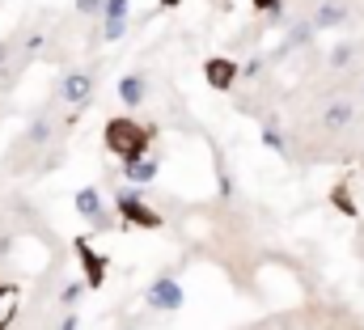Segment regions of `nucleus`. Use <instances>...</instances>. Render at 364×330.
<instances>
[{
  "mask_svg": "<svg viewBox=\"0 0 364 330\" xmlns=\"http://www.w3.org/2000/svg\"><path fill=\"white\" fill-rule=\"evenodd\" d=\"M153 136H157V127H144V123H136V119H127V115L110 119V123H106V132H102L106 153H110V157H119V165L144 157V153H149V144H153Z\"/></svg>",
  "mask_w": 364,
  "mask_h": 330,
  "instance_id": "1",
  "label": "nucleus"
},
{
  "mask_svg": "<svg viewBox=\"0 0 364 330\" xmlns=\"http://www.w3.org/2000/svg\"><path fill=\"white\" fill-rule=\"evenodd\" d=\"M114 212L127 220V225H136V229H161L166 220L140 199V191L136 186H123V191H114Z\"/></svg>",
  "mask_w": 364,
  "mask_h": 330,
  "instance_id": "2",
  "label": "nucleus"
},
{
  "mask_svg": "<svg viewBox=\"0 0 364 330\" xmlns=\"http://www.w3.org/2000/svg\"><path fill=\"white\" fill-rule=\"evenodd\" d=\"M144 305H149L153 314H178L182 305H186L182 280H174V275H157V280L149 284V292H144Z\"/></svg>",
  "mask_w": 364,
  "mask_h": 330,
  "instance_id": "3",
  "label": "nucleus"
},
{
  "mask_svg": "<svg viewBox=\"0 0 364 330\" xmlns=\"http://www.w3.org/2000/svg\"><path fill=\"white\" fill-rule=\"evenodd\" d=\"M77 258H81V271H85V288H102L106 271H110V258L102 250H93L90 238H77Z\"/></svg>",
  "mask_w": 364,
  "mask_h": 330,
  "instance_id": "4",
  "label": "nucleus"
},
{
  "mask_svg": "<svg viewBox=\"0 0 364 330\" xmlns=\"http://www.w3.org/2000/svg\"><path fill=\"white\" fill-rule=\"evenodd\" d=\"M127 9H132V0H102V38L106 43H119L123 34H127Z\"/></svg>",
  "mask_w": 364,
  "mask_h": 330,
  "instance_id": "5",
  "label": "nucleus"
},
{
  "mask_svg": "<svg viewBox=\"0 0 364 330\" xmlns=\"http://www.w3.org/2000/svg\"><path fill=\"white\" fill-rule=\"evenodd\" d=\"M90 93H93V73H68L60 81V102L73 106V110H81L90 102Z\"/></svg>",
  "mask_w": 364,
  "mask_h": 330,
  "instance_id": "6",
  "label": "nucleus"
},
{
  "mask_svg": "<svg viewBox=\"0 0 364 330\" xmlns=\"http://www.w3.org/2000/svg\"><path fill=\"white\" fill-rule=\"evenodd\" d=\"M309 21H314V30H335V26L352 21V4H348V0H322V4L309 13Z\"/></svg>",
  "mask_w": 364,
  "mask_h": 330,
  "instance_id": "7",
  "label": "nucleus"
},
{
  "mask_svg": "<svg viewBox=\"0 0 364 330\" xmlns=\"http://www.w3.org/2000/svg\"><path fill=\"white\" fill-rule=\"evenodd\" d=\"M203 77L212 89H220V93H229L233 85H237V64L229 60V55H212L208 64H203Z\"/></svg>",
  "mask_w": 364,
  "mask_h": 330,
  "instance_id": "8",
  "label": "nucleus"
},
{
  "mask_svg": "<svg viewBox=\"0 0 364 330\" xmlns=\"http://www.w3.org/2000/svg\"><path fill=\"white\" fill-rule=\"evenodd\" d=\"M314 34H318V30H314V21H309V17H296V21L288 26L284 43H279V47L272 51V60H284V55H292L296 47H309V38H314Z\"/></svg>",
  "mask_w": 364,
  "mask_h": 330,
  "instance_id": "9",
  "label": "nucleus"
},
{
  "mask_svg": "<svg viewBox=\"0 0 364 330\" xmlns=\"http://www.w3.org/2000/svg\"><path fill=\"white\" fill-rule=\"evenodd\" d=\"M77 212L85 216V220H93V229H110L106 220V208H102V195H97V186H81L77 191Z\"/></svg>",
  "mask_w": 364,
  "mask_h": 330,
  "instance_id": "10",
  "label": "nucleus"
},
{
  "mask_svg": "<svg viewBox=\"0 0 364 330\" xmlns=\"http://www.w3.org/2000/svg\"><path fill=\"white\" fill-rule=\"evenodd\" d=\"M356 123V102L352 97H339V102H331L326 110H322V127L326 132H343V127H352Z\"/></svg>",
  "mask_w": 364,
  "mask_h": 330,
  "instance_id": "11",
  "label": "nucleus"
},
{
  "mask_svg": "<svg viewBox=\"0 0 364 330\" xmlns=\"http://www.w3.org/2000/svg\"><path fill=\"white\" fill-rule=\"evenodd\" d=\"M157 174H161V165L153 161H144V157H136V161H127L123 165V178H127V186H153L157 182Z\"/></svg>",
  "mask_w": 364,
  "mask_h": 330,
  "instance_id": "12",
  "label": "nucleus"
},
{
  "mask_svg": "<svg viewBox=\"0 0 364 330\" xmlns=\"http://www.w3.org/2000/svg\"><path fill=\"white\" fill-rule=\"evenodd\" d=\"M144 89H149L144 73H127V77L119 81L114 93H119V102H123V106H140V102H144Z\"/></svg>",
  "mask_w": 364,
  "mask_h": 330,
  "instance_id": "13",
  "label": "nucleus"
},
{
  "mask_svg": "<svg viewBox=\"0 0 364 330\" xmlns=\"http://www.w3.org/2000/svg\"><path fill=\"white\" fill-rule=\"evenodd\" d=\"M13 318H17V288L0 284V330L13 326Z\"/></svg>",
  "mask_w": 364,
  "mask_h": 330,
  "instance_id": "14",
  "label": "nucleus"
},
{
  "mask_svg": "<svg viewBox=\"0 0 364 330\" xmlns=\"http://www.w3.org/2000/svg\"><path fill=\"white\" fill-rule=\"evenodd\" d=\"M216 191H220V199H233V195H237V182H233L225 157H216Z\"/></svg>",
  "mask_w": 364,
  "mask_h": 330,
  "instance_id": "15",
  "label": "nucleus"
},
{
  "mask_svg": "<svg viewBox=\"0 0 364 330\" xmlns=\"http://www.w3.org/2000/svg\"><path fill=\"white\" fill-rule=\"evenodd\" d=\"M263 144H267L272 153H279V157H288V140L279 136V127H275V119H267V123H263Z\"/></svg>",
  "mask_w": 364,
  "mask_h": 330,
  "instance_id": "16",
  "label": "nucleus"
},
{
  "mask_svg": "<svg viewBox=\"0 0 364 330\" xmlns=\"http://www.w3.org/2000/svg\"><path fill=\"white\" fill-rule=\"evenodd\" d=\"M331 203H335V208H339L343 216H352V220L360 216V208H356V199L348 195V186H335V191H331Z\"/></svg>",
  "mask_w": 364,
  "mask_h": 330,
  "instance_id": "17",
  "label": "nucleus"
},
{
  "mask_svg": "<svg viewBox=\"0 0 364 330\" xmlns=\"http://www.w3.org/2000/svg\"><path fill=\"white\" fill-rule=\"evenodd\" d=\"M81 297H85V280H68L64 292H60V305H64V309H77Z\"/></svg>",
  "mask_w": 364,
  "mask_h": 330,
  "instance_id": "18",
  "label": "nucleus"
},
{
  "mask_svg": "<svg viewBox=\"0 0 364 330\" xmlns=\"http://www.w3.org/2000/svg\"><path fill=\"white\" fill-rule=\"evenodd\" d=\"M352 60H356V47H352V43H339V47L331 51V60H326V64H331V68H348Z\"/></svg>",
  "mask_w": 364,
  "mask_h": 330,
  "instance_id": "19",
  "label": "nucleus"
},
{
  "mask_svg": "<svg viewBox=\"0 0 364 330\" xmlns=\"http://www.w3.org/2000/svg\"><path fill=\"white\" fill-rule=\"evenodd\" d=\"M26 140H30V144H47V140H51V119H34L30 132H26Z\"/></svg>",
  "mask_w": 364,
  "mask_h": 330,
  "instance_id": "20",
  "label": "nucleus"
},
{
  "mask_svg": "<svg viewBox=\"0 0 364 330\" xmlns=\"http://www.w3.org/2000/svg\"><path fill=\"white\" fill-rule=\"evenodd\" d=\"M77 9H81L85 17H102V0H77Z\"/></svg>",
  "mask_w": 364,
  "mask_h": 330,
  "instance_id": "21",
  "label": "nucleus"
},
{
  "mask_svg": "<svg viewBox=\"0 0 364 330\" xmlns=\"http://www.w3.org/2000/svg\"><path fill=\"white\" fill-rule=\"evenodd\" d=\"M38 47H43V34H38V30H34V34H26V47H21V51H26V55H34Z\"/></svg>",
  "mask_w": 364,
  "mask_h": 330,
  "instance_id": "22",
  "label": "nucleus"
},
{
  "mask_svg": "<svg viewBox=\"0 0 364 330\" xmlns=\"http://www.w3.org/2000/svg\"><path fill=\"white\" fill-rule=\"evenodd\" d=\"M259 13H275V9H284V0H250Z\"/></svg>",
  "mask_w": 364,
  "mask_h": 330,
  "instance_id": "23",
  "label": "nucleus"
},
{
  "mask_svg": "<svg viewBox=\"0 0 364 330\" xmlns=\"http://www.w3.org/2000/svg\"><path fill=\"white\" fill-rule=\"evenodd\" d=\"M60 330H81V318H77V314H73V309H68V318H64V322H60Z\"/></svg>",
  "mask_w": 364,
  "mask_h": 330,
  "instance_id": "24",
  "label": "nucleus"
},
{
  "mask_svg": "<svg viewBox=\"0 0 364 330\" xmlns=\"http://www.w3.org/2000/svg\"><path fill=\"white\" fill-rule=\"evenodd\" d=\"M182 0H161V9H178Z\"/></svg>",
  "mask_w": 364,
  "mask_h": 330,
  "instance_id": "25",
  "label": "nucleus"
},
{
  "mask_svg": "<svg viewBox=\"0 0 364 330\" xmlns=\"http://www.w3.org/2000/svg\"><path fill=\"white\" fill-rule=\"evenodd\" d=\"M360 97H364V85H360Z\"/></svg>",
  "mask_w": 364,
  "mask_h": 330,
  "instance_id": "26",
  "label": "nucleus"
},
{
  "mask_svg": "<svg viewBox=\"0 0 364 330\" xmlns=\"http://www.w3.org/2000/svg\"><path fill=\"white\" fill-rule=\"evenodd\" d=\"M123 330H136V326H123Z\"/></svg>",
  "mask_w": 364,
  "mask_h": 330,
  "instance_id": "27",
  "label": "nucleus"
}]
</instances>
